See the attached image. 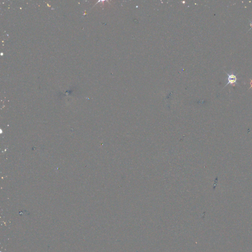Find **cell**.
Returning a JSON list of instances; mask_svg holds the SVG:
<instances>
[{
	"label": "cell",
	"mask_w": 252,
	"mask_h": 252,
	"mask_svg": "<svg viewBox=\"0 0 252 252\" xmlns=\"http://www.w3.org/2000/svg\"><path fill=\"white\" fill-rule=\"evenodd\" d=\"M226 73L228 75V78H227L228 82L227 84L225 86L224 88H225V87H226L228 84H230L233 86H235L236 82L237 81V80H238V79L236 77V74L234 72H231L229 73Z\"/></svg>",
	"instance_id": "1"
},
{
	"label": "cell",
	"mask_w": 252,
	"mask_h": 252,
	"mask_svg": "<svg viewBox=\"0 0 252 252\" xmlns=\"http://www.w3.org/2000/svg\"><path fill=\"white\" fill-rule=\"evenodd\" d=\"M250 27H251V29H250L249 30H251V29L252 28V21H250Z\"/></svg>",
	"instance_id": "3"
},
{
	"label": "cell",
	"mask_w": 252,
	"mask_h": 252,
	"mask_svg": "<svg viewBox=\"0 0 252 252\" xmlns=\"http://www.w3.org/2000/svg\"><path fill=\"white\" fill-rule=\"evenodd\" d=\"M250 85H251V87H250L249 90L251 88H252V79H250Z\"/></svg>",
	"instance_id": "2"
}]
</instances>
